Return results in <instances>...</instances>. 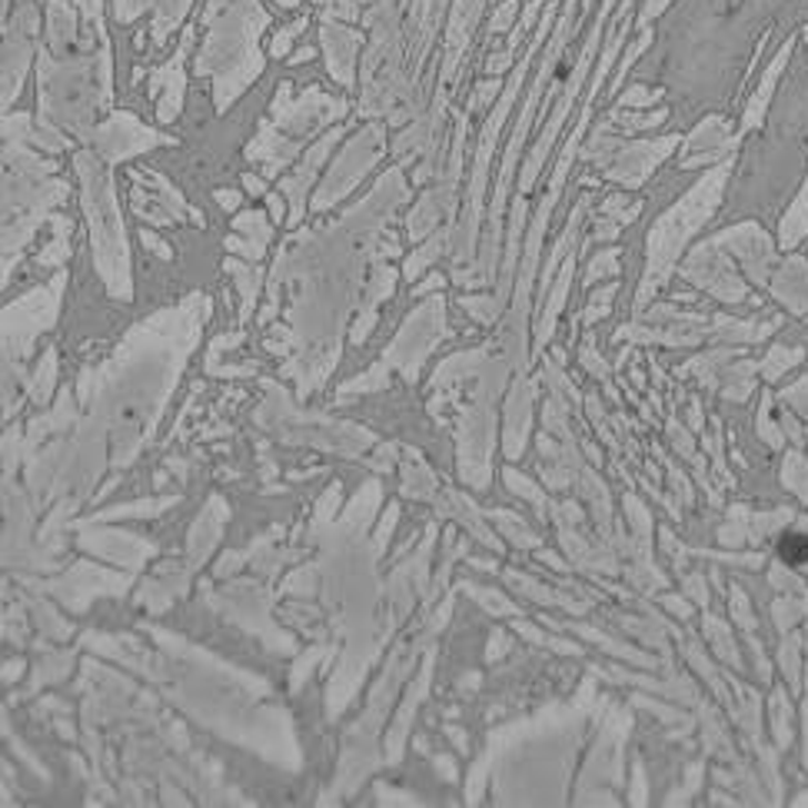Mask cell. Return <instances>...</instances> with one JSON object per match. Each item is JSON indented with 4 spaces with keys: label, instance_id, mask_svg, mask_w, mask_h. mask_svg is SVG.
<instances>
[{
    "label": "cell",
    "instance_id": "obj_1",
    "mask_svg": "<svg viewBox=\"0 0 808 808\" xmlns=\"http://www.w3.org/2000/svg\"><path fill=\"white\" fill-rule=\"evenodd\" d=\"M266 10L260 0H206L200 23L206 27V43L196 70L216 73V100L220 107L260 73L263 57L256 40L266 27Z\"/></svg>",
    "mask_w": 808,
    "mask_h": 808
},
{
    "label": "cell",
    "instance_id": "obj_2",
    "mask_svg": "<svg viewBox=\"0 0 808 808\" xmlns=\"http://www.w3.org/2000/svg\"><path fill=\"white\" fill-rule=\"evenodd\" d=\"M729 180V170H716L709 173L676 210H669L659 226L653 230L649 236V270H646V280H643V290H639V303H646V296L669 276L679 250L686 246V240L699 230V223L709 220V213L716 210L719 196H723V186Z\"/></svg>",
    "mask_w": 808,
    "mask_h": 808
},
{
    "label": "cell",
    "instance_id": "obj_3",
    "mask_svg": "<svg viewBox=\"0 0 808 808\" xmlns=\"http://www.w3.org/2000/svg\"><path fill=\"white\" fill-rule=\"evenodd\" d=\"M93 47L53 60L50 53H40V83H43V107L53 117L77 120L80 113L93 110Z\"/></svg>",
    "mask_w": 808,
    "mask_h": 808
},
{
    "label": "cell",
    "instance_id": "obj_4",
    "mask_svg": "<svg viewBox=\"0 0 808 808\" xmlns=\"http://www.w3.org/2000/svg\"><path fill=\"white\" fill-rule=\"evenodd\" d=\"M613 7H616V0H603V7H599V17H596V23H593V30H589V40H586V47H583V53H579V60H576L573 73L566 77V90H563V100H559V107H556V113H553L549 127L543 130V140H539V147L533 150V156H529V163H526V170H523V190H529V186H533V180H536V173H539V166H543V156H546L549 143L556 140L559 127L566 123V117H569V110H573V100H576V93H579V87H583V80H586L589 67H593V57H596V47H599V33H603V23H606V17H609V10H613Z\"/></svg>",
    "mask_w": 808,
    "mask_h": 808
},
{
    "label": "cell",
    "instance_id": "obj_5",
    "mask_svg": "<svg viewBox=\"0 0 808 808\" xmlns=\"http://www.w3.org/2000/svg\"><path fill=\"white\" fill-rule=\"evenodd\" d=\"M3 100L10 103V97L17 93L23 70L30 63L37 50V27H40V13L37 3H20L13 10L10 20H3Z\"/></svg>",
    "mask_w": 808,
    "mask_h": 808
},
{
    "label": "cell",
    "instance_id": "obj_6",
    "mask_svg": "<svg viewBox=\"0 0 808 808\" xmlns=\"http://www.w3.org/2000/svg\"><path fill=\"white\" fill-rule=\"evenodd\" d=\"M83 176H87V203L93 210V220H97V253H100V263H103V273L110 276V283L120 290L127 286L123 280V243H120V223L113 216V206H110V193L103 190L107 183L87 166H83Z\"/></svg>",
    "mask_w": 808,
    "mask_h": 808
},
{
    "label": "cell",
    "instance_id": "obj_7",
    "mask_svg": "<svg viewBox=\"0 0 808 808\" xmlns=\"http://www.w3.org/2000/svg\"><path fill=\"white\" fill-rule=\"evenodd\" d=\"M190 3L193 0H113V10H117L120 23H130L143 10H153V40L163 43L180 27V20L186 17Z\"/></svg>",
    "mask_w": 808,
    "mask_h": 808
},
{
    "label": "cell",
    "instance_id": "obj_8",
    "mask_svg": "<svg viewBox=\"0 0 808 808\" xmlns=\"http://www.w3.org/2000/svg\"><path fill=\"white\" fill-rule=\"evenodd\" d=\"M733 263H726L723 256H716V243H709L706 250H699L696 256H693V263L686 266V273L693 276V280H699L703 286H709L716 296H723V300H743V283L733 276V270H729Z\"/></svg>",
    "mask_w": 808,
    "mask_h": 808
},
{
    "label": "cell",
    "instance_id": "obj_9",
    "mask_svg": "<svg viewBox=\"0 0 808 808\" xmlns=\"http://www.w3.org/2000/svg\"><path fill=\"white\" fill-rule=\"evenodd\" d=\"M486 0H453V13H450V27H446V77L459 67L473 30L479 27Z\"/></svg>",
    "mask_w": 808,
    "mask_h": 808
},
{
    "label": "cell",
    "instance_id": "obj_10",
    "mask_svg": "<svg viewBox=\"0 0 808 808\" xmlns=\"http://www.w3.org/2000/svg\"><path fill=\"white\" fill-rule=\"evenodd\" d=\"M47 37H50V47H53L57 57H77V53L93 47V37L80 40L77 13L63 0H50L47 3Z\"/></svg>",
    "mask_w": 808,
    "mask_h": 808
},
{
    "label": "cell",
    "instance_id": "obj_11",
    "mask_svg": "<svg viewBox=\"0 0 808 808\" xmlns=\"http://www.w3.org/2000/svg\"><path fill=\"white\" fill-rule=\"evenodd\" d=\"M323 47H326V60H330V70L350 83L353 77V60H356V50H360V33L343 27L336 17H323Z\"/></svg>",
    "mask_w": 808,
    "mask_h": 808
},
{
    "label": "cell",
    "instance_id": "obj_12",
    "mask_svg": "<svg viewBox=\"0 0 808 808\" xmlns=\"http://www.w3.org/2000/svg\"><path fill=\"white\" fill-rule=\"evenodd\" d=\"M669 147H673V140H659V143H636V147H626V150H619V163H613L609 166V173L616 176V180H623L626 186H636V183H643V176L669 153Z\"/></svg>",
    "mask_w": 808,
    "mask_h": 808
},
{
    "label": "cell",
    "instance_id": "obj_13",
    "mask_svg": "<svg viewBox=\"0 0 808 808\" xmlns=\"http://www.w3.org/2000/svg\"><path fill=\"white\" fill-rule=\"evenodd\" d=\"M719 240L736 246V253L743 256V263L749 266V273L756 280H766V270L772 263V243L759 226H736L733 233H723Z\"/></svg>",
    "mask_w": 808,
    "mask_h": 808
},
{
    "label": "cell",
    "instance_id": "obj_14",
    "mask_svg": "<svg viewBox=\"0 0 808 808\" xmlns=\"http://www.w3.org/2000/svg\"><path fill=\"white\" fill-rule=\"evenodd\" d=\"M792 50H796V40L789 37V40L782 43V50L776 53V60L766 67V73H762V80H759V90L753 93V100H749V107H746V130H753V127L762 123L766 107H769V100H772V93H776V83H779V77H782V70H786Z\"/></svg>",
    "mask_w": 808,
    "mask_h": 808
},
{
    "label": "cell",
    "instance_id": "obj_15",
    "mask_svg": "<svg viewBox=\"0 0 808 808\" xmlns=\"http://www.w3.org/2000/svg\"><path fill=\"white\" fill-rule=\"evenodd\" d=\"M772 290L779 300H786L796 313H802L808 320V263L806 260H789L776 280H772Z\"/></svg>",
    "mask_w": 808,
    "mask_h": 808
},
{
    "label": "cell",
    "instance_id": "obj_16",
    "mask_svg": "<svg viewBox=\"0 0 808 808\" xmlns=\"http://www.w3.org/2000/svg\"><path fill=\"white\" fill-rule=\"evenodd\" d=\"M193 33H196V27H186L183 40H180V50H176L173 60L156 73V83L166 87V100H163V107H160V117H163V120H170V117L176 113L180 90H183V57H186V50H190V43H193Z\"/></svg>",
    "mask_w": 808,
    "mask_h": 808
},
{
    "label": "cell",
    "instance_id": "obj_17",
    "mask_svg": "<svg viewBox=\"0 0 808 808\" xmlns=\"http://www.w3.org/2000/svg\"><path fill=\"white\" fill-rule=\"evenodd\" d=\"M726 123L719 120V117H713V120H706L696 133H693V140H689V150H686V166H693V163H699V156H719L723 150H726Z\"/></svg>",
    "mask_w": 808,
    "mask_h": 808
},
{
    "label": "cell",
    "instance_id": "obj_18",
    "mask_svg": "<svg viewBox=\"0 0 808 808\" xmlns=\"http://www.w3.org/2000/svg\"><path fill=\"white\" fill-rule=\"evenodd\" d=\"M779 236H782V246H786V250L799 246V243L808 236V180L806 186H802V193L796 196V203L789 206V213L782 216V230H779Z\"/></svg>",
    "mask_w": 808,
    "mask_h": 808
},
{
    "label": "cell",
    "instance_id": "obj_19",
    "mask_svg": "<svg viewBox=\"0 0 808 808\" xmlns=\"http://www.w3.org/2000/svg\"><path fill=\"white\" fill-rule=\"evenodd\" d=\"M77 7H80V13H83L87 27H93V30H97L100 47H110V40H107V27H103V0H77Z\"/></svg>",
    "mask_w": 808,
    "mask_h": 808
},
{
    "label": "cell",
    "instance_id": "obj_20",
    "mask_svg": "<svg viewBox=\"0 0 808 808\" xmlns=\"http://www.w3.org/2000/svg\"><path fill=\"white\" fill-rule=\"evenodd\" d=\"M516 10H519V0H503V3L496 7V13L489 17V30H493V33H499V30L513 27V20H516Z\"/></svg>",
    "mask_w": 808,
    "mask_h": 808
},
{
    "label": "cell",
    "instance_id": "obj_21",
    "mask_svg": "<svg viewBox=\"0 0 808 808\" xmlns=\"http://www.w3.org/2000/svg\"><path fill=\"white\" fill-rule=\"evenodd\" d=\"M543 10H546V3H543V0H533V3H529V7L523 10L519 23H516V30H513V40H509V47H516V43L523 40V33H526V30H529V27L536 23V17H539Z\"/></svg>",
    "mask_w": 808,
    "mask_h": 808
},
{
    "label": "cell",
    "instance_id": "obj_22",
    "mask_svg": "<svg viewBox=\"0 0 808 808\" xmlns=\"http://www.w3.org/2000/svg\"><path fill=\"white\" fill-rule=\"evenodd\" d=\"M303 27H306V17H300V20H293L290 27H283V30L273 37V53H286V50H290V43H293V37H296V33H303Z\"/></svg>",
    "mask_w": 808,
    "mask_h": 808
},
{
    "label": "cell",
    "instance_id": "obj_23",
    "mask_svg": "<svg viewBox=\"0 0 808 808\" xmlns=\"http://www.w3.org/2000/svg\"><path fill=\"white\" fill-rule=\"evenodd\" d=\"M326 7V17H346L356 20L360 17V3L356 0H320Z\"/></svg>",
    "mask_w": 808,
    "mask_h": 808
},
{
    "label": "cell",
    "instance_id": "obj_24",
    "mask_svg": "<svg viewBox=\"0 0 808 808\" xmlns=\"http://www.w3.org/2000/svg\"><path fill=\"white\" fill-rule=\"evenodd\" d=\"M669 3H673V0H646V3H643V10H639V27H643V30H649V23H653V20H656V17H659V13H663Z\"/></svg>",
    "mask_w": 808,
    "mask_h": 808
},
{
    "label": "cell",
    "instance_id": "obj_25",
    "mask_svg": "<svg viewBox=\"0 0 808 808\" xmlns=\"http://www.w3.org/2000/svg\"><path fill=\"white\" fill-rule=\"evenodd\" d=\"M653 100H659V93H656V90H646V87H633V90L623 97L626 107H649Z\"/></svg>",
    "mask_w": 808,
    "mask_h": 808
},
{
    "label": "cell",
    "instance_id": "obj_26",
    "mask_svg": "<svg viewBox=\"0 0 808 808\" xmlns=\"http://www.w3.org/2000/svg\"><path fill=\"white\" fill-rule=\"evenodd\" d=\"M663 117H666L663 110H659V113H649V117H639V113H636V117H633V113H626V117H623V113H619V120H623L629 130H646V127H656V123H663Z\"/></svg>",
    "mask_w": 808,
    "mask_h": 808
},
{
    "label": "cell",
    "instance_id": "obj_27",
    "mask_svg": "<svg viewBox=\"0 0 808 808\" xmlns=\"http://www.w3.org/2000/svg\"><path fill=\"white\" fill-rule=\"evenodd\" d=\"M509 60H513V53H509V50H496V53L489 57V63H486V67H489V73H499V70H506V67H509Z\"/></svg>",
    "mask_w": 808,
    "mask_h": 808
},
{
    "label": "cell",
    "instance_id": "obj_28",
    "mask_svg": "<svg viewBox=\"0 0 808 808\" xmlns=\"http://www.w3.org/2000/svg\"><path fill=\"white\" fill-rule=\"evenodd\" d=\"M613 263H616V253H603L599 260H593V273H589V276L609 273V270H613Z\"/></svg>",
    "mask_w": 808,
    "mask_h": 808
},
{
    "label": "cell",
    "instance_id": "obj_29",
    "mask_svg": "<svg viewBox=\"0 0 808 808\" xmlns=\"http://www.w3.org/2000/svg\"><path fill=\"white\" fill-rule=\"evenodd\" d=\"M276 3H280V7H296L300 0H276Z\"/></svg>",
    "mask_w": 808,
    "mask_h": 808
},
{
    "label": "cell",
    "instance_id": "obj_30",
    "mask_svg": "<svg viewBox=\"0 0 808 808\" xmlns=\"http://www.w3.org/2000/svg\"><path fill=\"white\" fill-rule=\"evenodd\" d=\"M20 3H37V0H20Z\"/></svg>",
    "mask_w": 808,
    "mask_h": 808
},
{
    "label": "cell",
    "instance_id": "obj_31",
    "mask_svg": "<svg viewBox=\"0 0 808 808\" xmlns=\"http://www.w3.org/2000/svg\"><path fill=\"white\" fill-rule=\"evenodd\" d=\"M806 43H808V27H806Z\"/></svg>",
    "mask_w": 808,
    "mask_h": 808
}]
</instances>
